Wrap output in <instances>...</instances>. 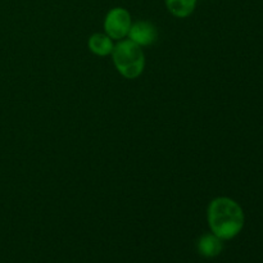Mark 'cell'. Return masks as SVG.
Returning a JSON list of instances; mask_svg holds the SVG:
<instances>
[{
	"label": "cell",
	"instance_id": "277c9868",
	"mask_svg": "<svg viewBox=\"0 0 263 263\" xmlns=\"http://www.w3.org/2000/svg\"><path fill=\"white\" fill-rule=\"evenodd\" d=\"M127 39L141 48L151 46L158 40V28L154 23L149 22V21L133 22L127 33Z\"/></svg>",
	"mask_w": 263,
	"mask_h": 263
},
{
	"label": "cell",
	"instance_id": "8992f818",
	"mask_svg": "<svg viewBox=\"0 0 263 263\" xmlns=\"http://www.w3.org/2000/svg\"><path fill=\"white\" fill-rule=\"evenodd\" d=\"M115 40L109 37L107 33H92L87 40V48L94 55L98 57H108L112 54L115 49Z\"/></svg>",
	"mask_w": 263,
	"mask_h": 263
},
{
	"label": "cell",
	"instance_id": "6da1fadb",
	"mask_svg": "<svg viewBox=\"0 0 263 263\" xmlns=\"http://www.w3.org/2000/svg\"><path fill=\"white\" fill-rule=\"evenodd\" d=\"M207 222L211 233L221 240L236 238L246 223V215L241 205L229 197H217L207 207Z\"/></svg>",
	"mask_w": 263,
	"mask_h": 263
},
{
	"label": "cell",
	"instance_id": "3957f363",
	"mask_svg": "<svg viewBox=\"0 0 263 263\" xmlns=\"http://www.w3.org/2000/svg\"><path fill=\"white\" fill-rule=\"evenodd\" d=\"M131 25H133L131 13L122 7H115L108 10L103 22L104 32L115 41L127 37Z\"/></svg>",
	"mask_w": 263,
	"mask_h": 263
},
{
	"label": "cell",
	"instance_id": "5b68a950",
	"mask_svg": "<svg viewBox=\"0 0 263 263\" xmlns=\"http://www.w3.org/2000/svg\"><path fill=\"white\" fill-rule=\"evenodd\" d=\"M198 253L204 258H216L223 251V240H221L215 234H203L197 243Z\"/></svg>",
	"mask_w": 263,
	"mask_h": 263
},
{
	"label": "cell",
	"instance_id": "52a82bcc",
	"mask_svg": "<svg viewBox=\"0 0 263 263\" xmlns=\"http://www.w3.org/2000/svg\"><path fill=\"white\" fill-rule=\"evenodd\" d=\"M198 0H164L167 10L176 18H187L194 13Z\"/></svg>",
	"mask_w": 263,
	"mask_h": 263
},
{
	"label": "cell",
	"instance_id": "7a4b0ae2",
	"mask_svg": "<svg viewBox=\"0 0 263 263\" xmlns=\"http://www.w3.org/2000/svg\"><path fill=\"white\" fill-rule=\"evenodd\" d=\"M110 55L118 73L127 80L138 79L145 69V54L143 49L128 39L115 44Z\"/></svg>",
	"mask_w": 263,
	"mask_h": 263
}]
</instances>
